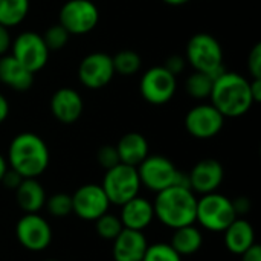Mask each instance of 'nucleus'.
I'll list each match as a JSON object with an SVG mask.
<instances>
[{"mask_svg":"<svg viewBox=\"0 0 261 261\" xmlns=\"http://www.w3.org/2000/svg\"><path fill=\"white\" fill-rule=\"evenodd\" d=\"M177 90V78L164 66H154L144 72L139 83L141 96L151 106L170 102Z\"/></svg>","mask_w":261,"mask_h":261,"instance_id":"nucleus-10","label":"nucleus"},{"mask_svg":"<svg viewBox=\"0 0 261 261\" xmlns=\"http://www.w3.org/2000/svg\"><path fill=\"white\" fill-rule=\"evenodd\" d=\"M113 69L116 75L121 76H133L139 72L142 66L141 55L133 49H122L112 57Z\"/></svg>","mask_w":261,"mask_h":261,"instance_id":"nucleus-25","label":"nucleus"},{"mask_svg":"<svg viewBox=\"0 0 261 261\" xmlns=\"http://www.w3.org/2000/svg\"><path fill=\"white\" fill-rule=\"evenodd\" d=\"M21 180H23V177H21L18 173H15L14 170L8 168V171H6V173H5V176L2 177V182H0V184H3L6 188H9V190H14V191H15Z\"/></svg>","mask_w":261,"mask_h":261,"instance_id":"nucleus-34","label":"nucleus"},{"mask_svg":"<svg viewBox=\"0 0 261 261\" xmlns=\"http://www.w3.org/2000/svg\"><path fill=\"white\" fill-rule=\"evenodd\" d=\"M164 3L170 5V6H182V5H187L190 3L191 0H162Z\"/></svg>","mask_w":261,"mask_h":261,"instance_id":"nucleus-41","label":"nucleus"},{"mask_svg":"<svg viewBox=\"0 0 261 261\" xmlns=\"http://www.w3.org/2000/svg\"><path fill=\"white\" fill-rule=\"evenodd\" d=\"M119 219L124 228L133 231H144L154 220L153 202H150L145 197L136 196L124 205H121Z\"/></svg>","mask_w":261,"mask_h":261,"instance_id":"nucleus-17","label":"nucleus"},{"mask_svg":"<svg viewBox=\"0 0 261 261\" xmlns=\"http://www.w3.org/2000/svg\"><path fill=\"white\" fill-rule=\"evenodd\" d=\"M148 248L147 239L142 231H133L124 228L113 240V260L115 261H142Z\"/></svg>","mask_w":261,"mask_h":261,"instance_id":"nucleus-18","label":"nucleus"},{"mask_svg":"<svg viewBox=\"0 0 261 261\" xmlns=\"http://www.w3.org/2000/svg\"><path fill=\"white\" fill-rule=\"evenodd\" d=\"M248 70L252 78H261V43H255L248 55Z\"/></svg>","mask_w":261,"mask_h":261,"instance_id":"nucleus-32","label":"nucleus"},{"mask_svg":"<svg viewBox=\"0 0 261 261\" xmlns=\"http://www.w3.org/2000/svg\"><path fill=\"white\" fill-rule=\"evenodd\" d=\"M9 102H8V99L3 96V93H0V124H3L6 119H8V116H9Z\"/></svg>","mask_w":261,"mask_h":261,"instance_id":"nucleus-39","label":"nucleus"},{"mask_svg":"<svg viewBox=\"0 0 261 261\" xmlns=\"http://www.w3.org/2000/svg\"><path fill=\"white\" fill-rule=\"evenodd\" d=\"M8 162H6V159L3 158V154L0 153V182H2V177L5 176V173L8 171Z\"/></svg>","mask_w":261,"mask_h":261,"instance_id":"nucleus-40","label":"nucleus"},{"mask_svg":"<svg viewBox=\"0 0 261 261\" xmlns=\"http://www.w3.org/2000/svg\"><path fill=\"white\" fill-rule=\"evenodd\" d=\"M49 161L50 154L47 144L37 133H18L8 147V167L23 179H37L41 176L47 170Z\"/></svg>","mask_w":261,"mask_h":261,"instance_id":"nucleus-1","label":"nucleus"},{"mask_svg":"<svg viewBox=\"0 0 261 261\" xmlns=\"http://www.w3.org/2000/svg\"><path fill=\"white\" fill-rule=\"evenodd\" d=\"M58 23L70 35H86L99 23V9L92 0H67L58 14Z\"/></svg>","mask_w":261,"mask_h":261,"instance_id":"nucleus-8","label":"nucleus"},{"mask_svg":"<svg viewBox=\"0 0 261 261\" xmlns=\"http://www.w3.org/2000/svg\"><path fill=\"white\" fill-rule=\"evenodd\" d=\"M153 210L154 217L167 228L177 229L194 225L197 197L188 187L173 185L156 193Z\"/></svg>","mask_w":261,"mask_h":261,"instance_id":"nucleus-2","label":"nucleus"},{"mask_svg":"<svg viewBox=\"0 0 261 261\" xmlns=\"http://www.w3.org/2000/svg\"><path fill=\"white\" fill-rule=\"evenodd\" d=\"M9 54L35 75L37 72L44 69L50 52L38 32L24 31L18 34L15 40H12Z\"/></svg>","mask_w":261,"mask_h":261,"instance_id":"nucleus-9","label":"nucleus"},{"mask_svg":"<svg viewBox=\"0 0 261 261\" xmlns=\"http://www.w3.org/2000/svg\"><path fill=\"white\" fill-rule=\"evenodd\" d=\"M0 83L15 92H26L34 84V73L6 54L0 57Z\"/></svg>","mask_w":261,"mask_h":261,"instance_id":"nucleus-19","label":"nucleus"},{"mask_svg":"<svg viewBox=\"0 0 261 261\" xmlns=\"http://www.w3.org/2000/svg\"><path fill=\"white\" fill-rule=\"evenodd\" d=\"M232 205L237 216H243L251 210V200L248 197H237L236 200H232Z\"/></svg>","mask_w":261,"mask_h":261,"instance_id":"nucleus-37","label":"nucleus"},{"mask_svg":"<svg viewBox=\"0 0 261 261\" xmlns=\"http://www.w3.org/2000/svg\"><path fill=\"white\" fill-rule=\"evenodd\" d=\"M170 73H173L176 78H177V75H180L184 70H185V67H187V60H185V57H182V55H170L167 60H165V63L162 64Z\"/></svg>","mask_w":261,"mask_h":261,"instance_id":"nucleus-33","label":"nucleus"},{"mask_svg":"<svg viewBox=\"0 0 261 261\" xmlns=\"http://www.w3.org/2000/svg\"><path fill=\"white\" fill-rule=\"evenodd\" d=\"M11 34H9V29L5 28L3 24H0V57L2 55H6L9 54V49H11Z\"/></svg>","mask_w":261,"mask_h":261,"instance_id":"nucleus-35","label":"nucleus"},{"mask_svg":"<svg viewBox=\"0 0 261 261\" xmlns=\"http://www.w3.org/2000/svg\"><path fill=\"white\" fill-rule=\"evenodd\" d=\"M185 60L194 70L208 73L213 80H217L226 72L222 44L208 32H197L188 40Z\"/></svg>","mask_w":261,"mask_h":261,"instance_id":"nucleus-4","label":"nucleus"},{"mask_svg":"<svg viewBox=\"0 0 261 261\" xmlns=\"http://www.w3.org/2000/svg\"><path fill=\"white\" fill-rule=\"evenodd\" d=\"M213 84H214V80L208 73L194 70L185 80V92L193 99L205 101V99H210V96H211Z\"/></svg>","mask_w":261,"mask_h":261,"instance_id":"nucleus-26","label":"nucleus"},{"mask_svg":"<svg viewBox=\"0 0 261 261\" xmlns=\"http://www.w3.org/2000/svg\"><path fill=\"white\" fill-rule=\"evenodd\" d=\"M46 191L37 179H23L15 190V200L21 211L38 213L46 203Z\"/></svg>","mask_w":261,"mask_h":261,"instance_id":"nucleus-22","label":"nucleus"},{"mask_svg":"<svg viewBox=\"0 0 261 261\" xmlns=\"http://www.w3.org/2000/svg\"><path fill=\"white\" fill-rule=\"evenodd\" d=\"M237 217L232 200L217 191L197 199L196 222L206 231L223 232Z\"/></svg>","mask_w":261,"mask_h":261,"instance_id":"nucleus-6","label":"nucleus"},{"mask_svg":"<svg viewBox=\"0 0 261 261\" xmlns=\"http://www.w3.org/2000/svg\"><path fill=\"white\" fill-rule=\"evenodd\" d=\"M95 229H96V234L104 239V240H115L119 232L124 229L122 223H121V219L113 216V214H102L99 219L95 220Z\"/></svg>","mask_w":261,"mask_h":261,"instance_id":"nucleus-27","label":"nucleus"},{"mask_svg":"<svg viewBox=\"0 0 261 261\" xmlns=\"http://www.w3.org/2000/svg\"><path fill=\"white\" fill-rule=\"evenodd\" d=\"M41 37H43L44 44L47 46L49 52H58L69 43L70 34L60 23H57V24H52L50 28H47Z\"/></svg>","mask_w":261,"mask_h":261,"instance_id":"nucleus-29","label":"nucleus"},{"mask_svg":"<svg viewBox=\"0 0 261 261\" xmlns=\"http://www.w3.org/2000/svg\"><path fill=\"white\" fill-rule=\"evenodd\" d=\"M115 147L119 156V162L132 167H138L150 154L148 141L138 132L125 133Z\"/></svg>","mask_w":261,"mask_h":261,"instance_id":"nucleus-20","label":"nucleus"},{"mask_svg":"<svg viewBox=\"0 0 261 261\" xmlns=\"http://www.w3.org/2000/svg\"><path fill=\"white\" fill-rule=\"evenodd\" d=\"M242 261H261V248L260 245L254 243L249 249H246L242 255Z\"/></svg>","mask_w":261,"mask_h":261,"instance_id":"nucleus-36","label":"nucleus"},{"mask_svg":"<svg viewBox=\"0 0 261 261\" xmlns=\"http://www.w3.org/2000/svg\"><path fill=\"white\" fill-rule=\"evenodd\" d=\"M49 109L52 116L61 124H75L83 112H84V101L81 95L72 87H61L55 90L49 101Z\"/></svg>","mask_w":261,"mask_h":261,"instance_id":"nucleus-16","label":"nucleus"},{"mask_svg":"<svg viewBox=\"0 0 261 261\" xmlns=\"http://www.w3.org/2000/svg\"><path fill=\"white\" fill-rule=\"evenodd\" d=\"M202 245H203V234L194 225H188V226L174 229V232L171 236V242H170V246L180 257L193 255V254L199 252Z\"/></svg>","mask_w":261,"mask_h":261,"instance_id":"nucleus-23","label":"nucleus"},{"mask_svg":"<svg viewBox=\"0 0 261 261\" xmlns=\"http://www.w3.org/2000/svg\"><path fill=\"white\" fill-rule=\"evenodd\" d=\"M249 89H251V95L255 104H258L261 101V78H252L249 81Z\"/></svg>","mask_w":261,"mask_h":261,"instance_id":"nucleus-38","label":"nucleus"},{"mask_svg":"<svg viewBox=\"0 0 261 261\" xmlns=\"http://www.w3.org/2000/svg\"><path fill=\"white\" fill-rule=\"evenodd\" d=\"M225 119L226 118L211 102H200L188 110L184 124L188 135L193 138L211 139L222 132Z\"/></svg>","mask_w":261,"mask_h":261,"instance_id":"nucleus-11","label":"nucleus"},{"mask_svg":"<svg viewBox=\"0 0 261 261\" xmlns=\"http://www.w3.org/2000/svg\"><path fill=\"white\" fill-rule=\"evenodd\" d=\"M44 206L47 208L49 214L57 217V219H63L67 217L73 213L72 208V196L64 194V193H57L50 197L46 199Z\"/></svg>","mask_w":261,"mask_h":261,"instance_id":"nucleus-28","label":"nucleus"},{"mask_svg":"<svg viewBox=\"0 0 261 261\" xmlns=\"http://www.w3.org/2000/svg\"><path fill=\"white\" fill-rule=\"evenodd\" d=\"M15 237L24 249L40 252L50 245L52 228L38 213H26L15 225Z\"/></svg>","mask_w":261,"mask_h":261,"instance_id":"nucleus-12","label":"nucleus"},{"mask_svg":"<svg viewBox=\"0 0 261 261\" xmlns=\"http://www.w3.org/2000/svg\"><path fill=\"white\" fill-rule=\"evenodd\" d=\"M110 200L101 185L86 184L72 194L73 214L86 222H95L102 214L109 213Z\"/></svg>","mask_w":261,"mask_h":261,"instance_id":"nucleus-14","label":"nucleus"},{"mask_svg":"<svg viewBox=\"0 0 261 261\" xmlns=\"http://www.w3.org/2000/svg\"><path fill=\"white\" fill-rule=\"evenodd\" d=\"M142 261H182V257L170 246V243L148 245Z\"/></svg>","mask_w":261,"mask_h":261,"instance_id":"nucleus-30","label":"nucleus"},{"mask_svg":"<svg viewBox=\"0 0 261 261\" xmlns=\"http://www.w3.org/2000/svg\"><path fill=\"white\" fill-rule=\"evenodd\" d=\"M138 176L141 185L153 193H159L168 187L180 185L188 187V174L177 170L176 165L165 156L161 154H148L138 167ZM191 190V188H190Z\"/></svg>","mask_w":261,"mask_h":261,"instance_id":"nucleus-5","label":"nucleus"},{"mask_svg":"<svg viewBox=\"0 0 261 261\" xmlns=\"http://www.w3.org/2000/svg\"><path fill=\"white\" fill-rule=\"evenodd\" d=\"M225 245L231 254L242 255L255 243V231L246 219H236L225 231Z\"/></svg>","mask_w":261,"mask_h":261,"instance_id":"nucleus-21","label":"nucleus"},{"mask_svg":"<svg viewBox=\"0 0 261 261\" xmlns=\"http://www.w3.org/2000/svg\"><path fill=\"white\" fill-rule=\"evenodd\" d=\"M29 0H0V24L14 28L20 24L29 14Z\"/></svg>","mask_w":261,"mask_h":261,"instance_id":"nucleus-24","label":"nucleus"},{"mask_svg":"<svg viewBox=\"0 0 261 261\" xmlns=\"http://www.w3.org/2000/svg\"><path fill=\"white\" fill-rule=\"evenodd\" d=\"M225 179V170L216 159L199 161L188 173V184L194 194H210L217 191Z\"/></svg>","mask_w":261,"mask_h":261,"instance_id":"nucleus-15","label":"nucleus"},{"mask_svg":"<svg viewBox=\"0 0 261 261\" xmlns=\"http://www.w3.org/2000/svg\"><path fill=\"white\" fill-rule=\"evenodd\" d=\"M44 261H58V260H54V258H50V260H44Z\"/></svg>","mask_w":261,"mask_h":261,"instance_id":"nucleus-42","label":"nucleus"},{"mask_svg":"<svg viewBox=\"0 0 261 261\" xmlns=\"http://www.w3.org/2000/svg\"><path fill=\"white\" fill-rule=\"evenodd\" d=\"M101 187L110 203L121 206L130 199L139 196V190L142 185L136 167L119 162L118 165L106 170Z\"/></svg>","mask_w":261,"mask_h":261,"instance_id":"nucleus-7","label":"nucleus"},{"mask_svg":"<svg viewBox=\"0 0 261 261\" xmlns=\"http://www.w3.org/2000/svg\"><path fill=\"white\" fill-rule=\"evenodd\" d=\"M210 99L225 118H240L255 104L251 95L249 81L243 75L228 70L214 80Z\"/></svg>","mask_w":261,"mask_h":261,"instance_id":"nucleus-3","label":"nucleus"},{"mask_svg":"<svg viewBox=\"0 0 261 261\" xmlns=\"http://www.w3.org/2000/svg\"><path fill=\"white\" fill-rule=\"evenodd\" d=\"M96 161L106 170L118 165L119 164V156H118L116 147L115 145H102L96 153Z\"/></svg>","mask_w":261,"mask_h":261,"instance_id":"nucleus-31","label":"nucleus"},{"mask_svg":"<svg viewBox=\"0 0 261 261\" xmlns=\"http://www.w3.org/2000/svg\"><path fill=\"white\" fill-rule=\"evenodd\" d=\"M112 55L106 52H92L86 55L78 66L80 83L90 90H101L115 78Z\"/></svg>","mask_w":261,"mask_h":261,"instance_id":"nucleus-13","label":"nucleus"}]
</instances>
